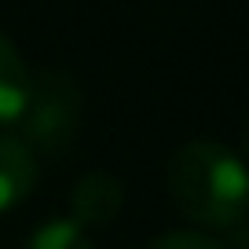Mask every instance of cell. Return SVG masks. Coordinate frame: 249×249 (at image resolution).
Returning <instances> with one entry per match:
<instances>
[{
  "mask_svg": "<svg viewBox=\"0 0 249 249\" xmlns=\"http://www.w3.org/2000/svg\"><path fill=\"white\" fill-rule=\"evenodd\" d=\"M165 183L183 216L205 227H238L246 216L249 179L231 147L216 140L183 143L165 165Z\"/></svg>",
  "mask_w": 249,
  "mask_h": 249,
  "instance_id": "1",
  "label": "cell"
},
{
  "mask_svg": "<svg viewBox=\"0 0 249 249\" xmlns=\"http://www.w3.org/2000/svg\"><path fill=\"white\" fill-rule=\"evenodd\" d=\"M37 183V154L15 132H0V213L30 198Z\"/></svg>",
  "mask_w": 249,
  "mask_h": 249,
  "instance_id": "4",
  "label": "cell"
},
{
  "mask_svg": "<svg viewBox=\"0 0 249 249\" xmlns=\"http://www.w3.org/2000/svg\"><path fill=\"white\" fill-rule=\"evenodd\" d=\"M124 205V187L117 176H110V172L95 169V172H85V176L77 179V187H73L70 195V213H73V224L77 227H107L110 220L121 213Z\"/></svg>",
  "mask_w": 249,
  "mask_h": 249,
  "instance_id": "3",
  "label": "cell"
},
{
  "mask_svg": "<svg viewBox=\"0 0 249 249\" xmlns=\"http://www.w3.org/2000/svg\"><path fill=\"white\" fill-rule=\"evenodd\" d=\"M30 81H33V73L26 66V59L0 33V128H8V124L18 121L26 99H30Z\"/></svg>",
  "mask_w": 249,
  "mask_h": 249,
  "instance_id": "5",
  "label": "cell"
},
{
  "mask_svg": "<svg viewBox=\"0 0 249 249\" xmlns=\"http://www.w3.org/2000/svg\"><path fill=\"white\" fill-rule=\"evenodd\" d=\"M26 249H95V246L85 234V227H77L73 220H48L30 234Z\"/></svg>",
  "mask_w": 249,
  "mask_h": 249,
  "instance_id": "6",
  "label": "cell"
},
{
  "mask_svg": "<svg viewBox=\"0 0 249 249\" xmlns=\"http://www.w3.org/2000/svg\"><path fill=\"white\" fill-rule=\"evenodd\" d=\"M18 140L33 154H62L81 124V88L70 73L40 70L30 81V99L18 114Z\"/></svg>",
  "mask_w": 249,
  "mask_h": 249,
  "instance_id": "2",
  "label": "cell"
},
{
  "mask_svg": "<svg viewBox=\"0 0 249 249\" xmlns=\"http://www.w3.org/2000/svg\"><path fill=\"white\" fill-rule=\"evenodd\" d=\"M147 249H224V246L216 238H209V234H198V231H172V234L154 238Z\"/></svg>",
  "mask_w": 249,
  "mask_h": 249,
  "instance_id": "7",
  "label": "cell"
}]
</instances>
